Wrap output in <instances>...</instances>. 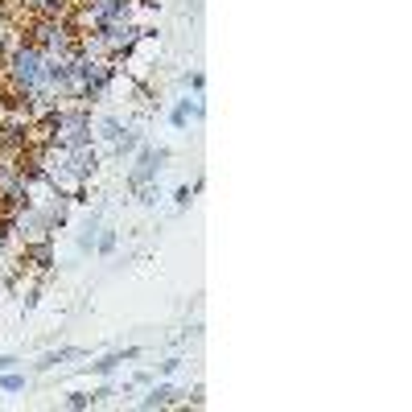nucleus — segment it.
I'll list each match as a JSON object with an SVG mask.
<instances>
[{
  "instance_id": "f257e3e1",
  "label": "nucleus",
  "mask_w": 412,
  "mask_h": 412,
  "mask_svg": "<svg viewBox=\"0 0 412 412\" xmlns=\"http://www.w3.org/2000/svg\"><path fill=\"white\" fill-rule=\"evenodd\" d=\"M41 70H45V54L37 45H17L8 58V74L21 91H37L41 87Z\"/></svg>"
},
{
  "instance_id": "f03ea898",
  "label": "nucleus",
  "mask_w": 412,
  "mask_h": 412,
  "mask_svg": "<svg viewBox=\"0 0 412 412\" xmlns=\"http://www.w3.org/2000/svg\"><path fill=\"white\" fill-rule=\"evenodd\" d=\"M95 33H99V45H103L107 54H128L149 29L132 25V21H111V25H103V29H95Z\"/></svg>"
},
{
  "instance_id": "7ed1b4c3",
  "label": "nucleus",
  "mask_w": 412,
  "mask_h": 412,
  "mask_svg": "<svg viewBox=\"0 0 412 412\" xmlns=\"http://www.w3.org/2000/svg\"><path fill=\"white\" fill-rule=\"evenodd\" d=\"M165 161H169V149H140V157H136V169H132L128 186H132V190L149 186V182L161 173V165H165Z\"/></svg>"
},
{
  "instance_id": "20e7f679",
  "label": "nucleus",
  "mask_w": 412,
  "mask_h": 412,
  "mask_svg": "<svg viewBox=\"0 0 412 412\" xmlns=\"http://www.w3.org/2000/svg\"><path fill=\"white\" fill-rule=\"evenodd\" d=\"M190 116H202V99H182V103L169 111L173 128H186V124H190Z\"/></svg>"
},
{
  "instance_id": "39448f33",
  "label": "nucleus",
  "mask_w": 412,
  "mask_h": 412,
  "mask_svg": "<svg viewBox=\"0 0 412 412\" xmlns=\"http://www.w3.org/2000/svg\"><path fill=\"white\" fill-rule=\"evenodd\" d=\"M83 351H74V347H66V351H50V355H41L37 359V371H50V367H58V363H66V359H78Z\"/></svg>"
},
{
  "instance_id": "423d86ee",
  "label": "nucleus",
  "mask_w": 412,
  "mask_h": 412,
  "mask_svg": "<svg viewBox=\"0 0 412 412\" xmlns=\"http://www.w3.org/2000/svg\"><path fill=\"white\" fill-rule=\"evenodd\" d=\"M173 400H177V392H173L169 384H161V388H153L140 404H144V409H157V404H173Z\"/></svg>"
},
{
  "instance_id": "0eeeda50",
  "label": "nucleus",
  "mask_w": 412,
  "mask_h": 412,
  "mask_svg": "<svg viewBox=\"0 0 412 412\" xmlns=\"http://www.w3.org/2000/svg\"><path fill=\"white\" fill-rule=\"evenodd\" d=\"M136 355H140V351H124V355H107V359H99V363H95V376H111V371H116V367H120L124 359H136Z\"/></svg>"
},
{
  "instance_id": "6e6552de",
  "label": "nucleus",
  "mask_w": 412,
  "mask_h": 412,
  "mask_svg": "<svg viewBox=\"0 0 412 412\" xmlns=\"http://www.w3.org/2000/svg\"><path fill=\"white\" fill-rule=\"evenodd\" d=\"M111 149H116V157H132V153L140 149V132H124V136H120Z\"/></svg>"
},
{
  "instance_id": "1a4fd4ad",
  "label": "nucleus",
  "mask_w": 412,
  "mask_h": 412,
  "mask_svg": "<svg viewBox=\"0 0 412 412\" xmlns=\"http://www.w3.org/2000/svg\"><path fill=\"white\" fill-rule=\"evenodd\" d=\"M99 136H103L107 144H116V140L124 136V128H120V120H99Z\"/></svg>"
},
{
  "instance_id": "9d476101",
  "label": "nucleus",
  "mask_w": 412,
  "mask_h": 412,
  "mask_svg": "<svg viewBox=\"0 0 412 412\" xmlns=\"http://www.w3.org/2000/svg\"><path fill=\"white\" fill-rule=\"evenodd\" d=\"M25 388V376H12V371H4V380H0V392H21Z\"/></svg>"
},
{
  "instance_id": "9b49d317",
  "label": "nucleus",
  "mask_w": 412,
  "mask_h": 412,
  "mask_svg": "<svg viewBox=\"0 0 412 412\" xmlns=\"http://www.w3.org/2000/svg\"><path fill=\"white\" fill-rule=\"evenodd\" d=\"M95 248H99V252H103V256H107V252H111V248H116V231H103V235H99V239H95Z\"/></svg>"
},
{
  "instance_id": "f8f14e48",
  "label": "nucleus",
  "mask_w": 412,
  "mask_h": 412,
  "mask_svg": "<svg viewBox=\"0 0 412 412\" xmlns=\"http://www.w3.org/2000/svg\"><path fill=\"white\" fill-rule=\"evenodd\" d=\"M87 404H95V400H91V396H83V392H74V396H70V409H87Z\"/></svg>"
},
{
  "instance_id": "ddd939ff",
  "label": "nucleus",
  "mask_w": 412,
  "mask_h": 412,
  "mask_svg": "<svg viewBox=\"0 0 412 412\" xmlns=\"http://www.w3.org/2000/svg\"><path fill=\"white\" fill-rule=\"evenodd\" d=\"M190 194H194V190H186V186H182V190L173 194V198H177V206H190Z\"/></svg>"
},
{
  "instance_id": "4468645a",
  "label": "nucleus",
  "mask_w": 412,
  "mask_h": 412,
  "mask_svg": "<svg viewBox=\"0 0 412 412\" xmlns=\"http://www.w3.org/2000/svg\"><path fill=\"white\" fill-rule=\"evenodd\" d=\"M12 367H17V359H12V355H0V371H12Z\"/></svg>"
}]
</instances>
